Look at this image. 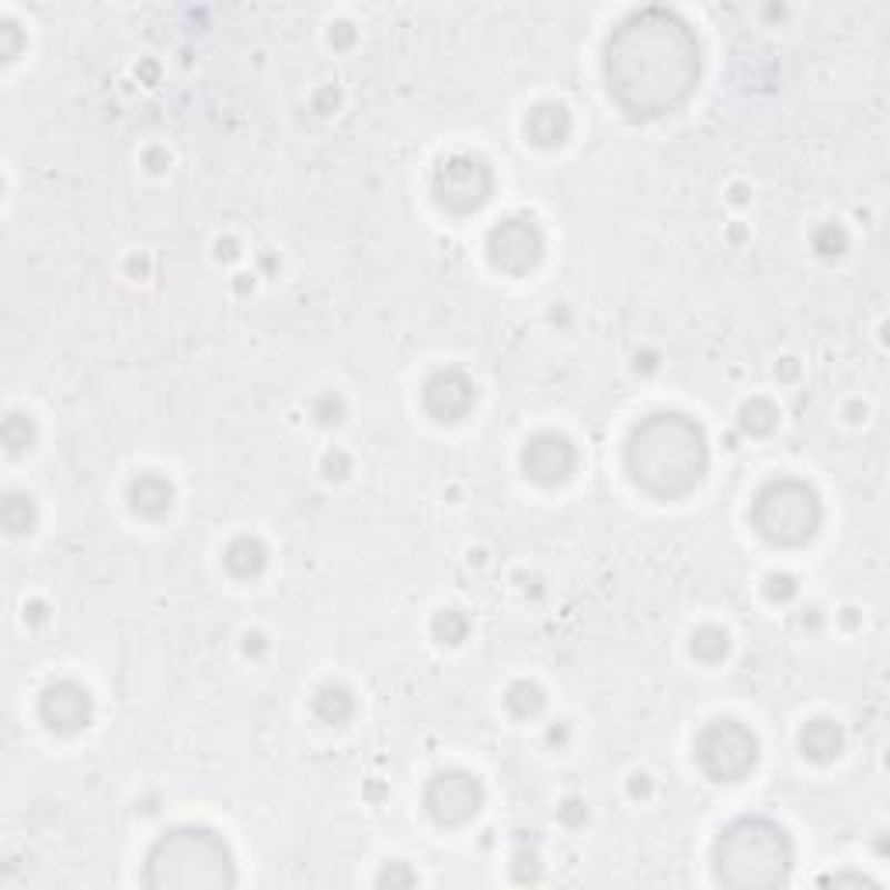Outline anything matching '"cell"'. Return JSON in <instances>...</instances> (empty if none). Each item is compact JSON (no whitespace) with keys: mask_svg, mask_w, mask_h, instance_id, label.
Here are the masks:
<instances>
[{"mask_svg":"<svg viewBox=\"0 0 890 890\" xmlns=\"http://www.w3.org/2000/svg\"><path fill=\"white\" fill-rule=\"evenodd\" d=\"M606 88L630 119H661L696 94L699 39L692 24L668 8L627 14L606 39Z\"/></svg>","mask_w":890,"mask_h":890,"instance_id":"1","label":"cell"},{"mask_svg":"<svg viewBox=\"0 0 890 890\" xmlns=\"http://www.w3.org/2000/svg\"><path fill=\"white\" fill-rule=\"evenodd\" d=\"M627 470L647 494L661 501L692 494L710 470L703 424L679 411L643 418L627 439Z\"/></svg>","mask_w":890,"mask_h":890,"instance_id":"2","label":"cell"},{"mask_svg":"<svg viewBox=\"0 0 890 890\" xmlns=\"http://www.w3.org/2000/svg\"><path fill=\"white\" fill-rule=\"evenodd\" d=\"M143 883L150 890H223L237 883V867L216 831L174 828L153 842Z\"/></svg>","mask_w":890,"mask_h":890,"instance_id":"3","label":"cell"},{"mask_svg":"<svg viewBox=\"0 0 890 890\" xmlns=\"http://www.w3.org/2000/svg\"><path fill=\"white\" fill-rule=\"evenodd\" d=\"M790 867V834L769 818H738L720 831L713 846V877L734 890L779 887L787 883Z\"/></svg>","mask_w":890,"mask_h":890,"instance_id":"4","label":"cell"},{"mask_svg":"<svg viewBox=\"0 0 890 890\" xmlns=\"http://www.w3.org/2000/svg\"><path fill=\"white\" fill-rule=\"evenodd\" d=\"M751 522L772 547H803L821 529V498L803 480H772L754 498Z\"/></svg>","mask_w":890,"mask_h":890,"instance_id":"5","label":"cell"},{"mask_svg":"<svg viewBox=\"0 0 890 890\" xmlns=\"http://www.w3.org/2000/svg\"><path fill=\"white\" fill-rule=\"evenodd\" d=\"M696 762L717 783H741L759 766V738L738 720H713L696 738Z\"/></svg>","mask_w":890,"mask_h":890,"instance_id":"6","label":"cell"},{"mask_svg":"<svg viewBox=\"0 0 890 890\" xmlns=\"http://www.w3.org/2000/svg\"><path fill=\"white\" fill-rule=\"evenodd\" d=\"M491 188H494L491 168L483 164L480 157H470V153H456V157L442 160L436 178H431L436 202L452 216H470V212L483 209L491 199Z\"/></svg>","mask_w":890,"mask_h":890,"instance_id":"7","label":"cell"},{"mask_svg":"<svg viewBox=\"0 0 890 890\" xmlns=\"http://www.w3.org/2000/svg\"><path fill=\"white\" fill-rule=\"evenodd\" d=\"M483 783L473 772L463 769H446L439 776H431V783L424 790V807L436 824L442 828H460L470 824L483 811Z\"/></svg>","mask_w":890,"mask_h":890,"instance_id":"8","label":"cell"},{"mask_svg":"<svg viewBox=\"0 0 890 890\" xmlns=\"http://www.w3.org/2000/svg\"><path fill=\"white\" fill-rule=\"evenodd\" d=\"M547 240L532 220H504L488 233V258L508 276H526L543 261Z\"/></svg>","mask_w":890,"mask_h":890,"instance_id":"9","label":"cell"},{"mask_svg":"<svg viewBox=\"0 0 890 890\" xmlns=\"http://www.w3.org/2000/svg\"><path fill=\"white\" fill-rule=\"evenodd\" d=\"M578 467V449L560 431H539L522 449V470L539 488H557Z\"/></svg>","mask_w":890,"mask_h":890,"instance_id":"10","label":"cell"},{"mask_svg":"<svg viewBox=\"0 0 890 890\" xmlns=\"http://www.w3.org/2000/svg\"><path fill=\"white\" fill-rule=\"evenodd\" d=\"M39 717H42V723L49 727V731L77 734V731H84V727L91 723L94 699L80 682H70V679L52 682L39 696Z\"/></svg>","mask_w":890,"mask_h":890,"instance_id":"11","label":"cell"},{"mask_svg":"<svg viewBox=\"0 0 890 890\" xmlns=\"http://www.w3.org/2000/svg\"><path fill=\"white\" fill-rule=\"evenodd\" d=\"M424 411L436 421H460L473 411L477 403V390L470 383V376L460 369H442L424 383Z\"/></svg>","mask_w":890,"mask_h":890,"instance_id":"12","label":"cell"},{"mask_svg":"<svg viewBox=\"0 0 890 890\" xmlns=\"http://www.w3.org/2000/svg\"><path fill=\"white\" fill-rule=\"evenodd\" d=\"M129 504L137 516L143 519H160L168 516L174 504V488L168 477L160 473H140L137 480L129 483Z\"/></svg>","mask_w":890,"mask_h":890,"instance_id":"13","label":"cell"},{"mask_svg":"<svg viewBox=\"0 0 890 890\" xmlns=\"http://www.w3.org/2000/svg\"><path fill=\"white\" fill-rule=\"evenodd\" d=\"M526 132H529V140L536 147H547V150L568 143V137H571V112L563 104H553V101L539 104V108H532L529 119H526Z\"/></svg>","mask_w":890,"mask_h":890,"instance_id":"14","label":"cell"},{"mask_svg":"<svg viewBox=\"0 0 890 890\" xmlns=\"http://www.w3.org/2000/svg\"><path fill=\"white\" fill-rule=\"evenodd\" d=\"M800 751L807 754L811 762L818 766H828L834 762L839 754L846 751V734H842V727L839 723H831V720H811L800 731Z\"/></svg>","mask_w":890,"mask_h":890,"instance_id":"15","label":"cell"},{"mask_svg":"<svg viewBox=\"0 0 890 890\" xmlns=\"http://www.w3.org/2000/svg\"><path fill=\"white\" fill-rule=\"evenodd\" d=\"M223 563H227V571L240 581H248V578H258L264 571V563H268V550L261 539L254 536H240L233 539V543L227 547L223 553Z\"/></svg>","mask_w":890,"mask_h":890,"instance_id":"16","label":"cell"},{"mask_svg":"<svg viewBox=\"0 0 890 890\" xmlns=\"http://www.w3.org/2000/svg\"><path fill=\"white\" fill-rule=\"evenodd\" d=\"M313 713L323 723H344V720H352V713H356V699L344 686H323L313 696Z\"/></svg>","mask_w":890,"mask_h":890,"instance_id":"17","label":"cell"},{"mask_svg":"<svg viewBox=\"0 0 890 890\" xmlns=\"http://www.w3.org/2000/svg\"><path fill=\"white\" fill-rule=\"evenodd\" d=\"M0 519H4V529H8L11 536L32 532V526H36V504H32V498H24V494H8V498H4V508H0Z\"/></svg>","mask_w":890,"mask_h":890,"instance_id":"18","label":"cell"},{"mask_svg":"<svg viewBox=\"0 0 890 890\" xmlns=\"http://www.w3.org/2000/svg\"><path fill=\"white\" fill-rule=\"evenodd\" d=\"M504 703H508V710L516 713L519 720H529V717H536L539 710H543L547 696H543V689H539L536 682H516V686L508 689Z\"/></svg>","mask_w":890,"mask_h":890,"instance_id":"19","label":"cell"},{"mask_svg":"<svg viewBox=\"0 0 890 890\" xmlns=\"http://www.w3.org/2000/svg\"><path fill=\"white\" fill-rule=\"evenodd\" d=\"M727 651H731V640H727V633H723L720 627H699V630L692 633V654H696L699 661H707V664L723 661Z\"/></svg>","mask_w":890,"mask_h":890,"instance_id":"20","label":"cell"},{"mask_svg":"<svg viewBox=\"0 0 890 890\" xmlns=\"http://www.w3.org/2000/svg\"><path fill=\"white\" fill-rule=\"evenodd\" d=\"M779 421V411L772 408L769 400H748L744 408H741V428L748 431V436H769V431L776 428Z\"/></svg>","mask_w":890,"mask_h":890,"instance_id":"21","label":"cell"},{"mask_svg":"<svg viewBox=\"0 0 890 890\" xmlns=\"http://www.w3.org/2000/svg\"><path fill=\"white\" fill-rule=\"evenodd\" d=\"M36 442V424L24 414H8L4 418V446L11 456H21L24 449H32Z\"/></svg>","mask_w":890,"mask_h":890,"instance_id":"22","label":"cell"},{"mask_svg":"<svg viewBox=\"0 0 890 890\" xmlns=\"http://www.w3.org/2000/svg\"><path fill=\"white\" fill-rule=\"evenodd\" d=\"M431 630H436V637H439L442 643H460V640H467V633H470V619H467L460 609H442V612L436 616V623H431Z\"/></svg>","mask_w":890,"mask_h":890,"instance_id":"23","label":"cell"},{"mask_svg":"<svg viewBox=\"0 0 890 890\" xmlns=\"http://www.w3.org/2000/svg\"><path fill=\"white\" fill-rule=\"evenodd\" d=\"M846 248H849V237H846L842 227L828 223V227H821V230L814 233V251H818L821 258H839Z\"/></svg>","mask_w":890,"mask_h":890,"instance_id":"24","label":"cell"},{"mask_svg":"<svg viewBox=\"0 0 890 890\" xmlns=\"http://www.w3.org/2000/svg\"><path fill=\"white\" fill-rule=\"evenodd\" d=\"M0 39H4V49H0V57L4 63H11L18 57V46H21V32L14 21H0Z\"/></svg>","mask_w":890,"mask_h":890,"instance_id":"25","label":"cell"},{"mask_svg":"<svg viewBox=\"0 0 890 890\" xmlns=\"http://www.w3.org/2000/svg\"><path fill=\"white\" fill-rule=\"evenodd\" d=\"M414 880H418V877H414L408 867H403V862H390V867H387L380 877H376V883H380V887H387V883H390V887H397V883H414Z\"/></svg>","mask_w":890,"mask_h":890,"instance_id":"26","label":"cell"},{"mask_svg":"<svg viewBox=\"0 0 890 890\" xmlns=\"http://www.w3.org/2000/svg\"><path fill=\"white\" fill-rule=\"evenodd\" d=\"M317 418H320L323 424H338V421H341V400H338V397H323V400L317 403Z\"/></svg>","mask_w":890,"mask_h":890,"instance_id":"27","label":"cell"},{"mask_svg":"<svg viewBox=\"0 0 890 890\" xmlns=\"http://www.w3.org/2000/svg\"><path fill=\"white\" fill-rule=\"evenodd\" d=\"M769 599H790L793 591H797V584H793V578H787V574H776V578H769Z\"/></svg>","mask_w":890,"mask_h":890,"instance_id":"28","label":"cell"},{"mask_svg":"<svg viewBox=\"0 0 890 890\" xmlns=\"http://www.w3.org/2000/svg\"><path fill=\"white\" fill-rule=\"evenodd\" d=\"M560 818L568 821V824H581L588 818V807L581 800H568V803L560 807Z\"/></svg>","mask_w":890,"mask_h":890,"instance_id":"29","label":"cell"},{"mask_svg":"<svg viewBox=\"0 0 890 890\" xmlns=\"http://www.w3.org/2000/svg\"><path fill=\"white\" fill-rule=\"evenodd\" d=\"M824 883H859V887H873L870 877H859V873H842V877H831V880H824Z\"/></svg>","mask_w":890,"mask_h":890,"instance_id":"30","label":"cell"}]
</instances>
